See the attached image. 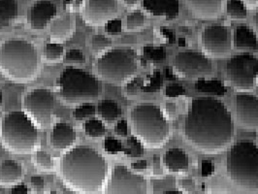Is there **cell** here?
<instances>
[{
    "mask_svg": "<svg viewBox=\"0 0 258 194\" xmlns=\"http://www.w3.org/2000/svg\"><path fill=\"white\" fill-rule=\"evenodd\" d=\"M57 87L63 101L74 105L95 101L102 92V84L97 78L75 67H68L61 72Z\"/></svg>",
    "mask_w": 258,
    "mask_h": 194,
    "instance_id": "cell-7",
    "label": "cell"
},
{
    "mask_svg": "<svg viewBox=\"0 0 258 194\" xmlns=\"http://www.w3.org/2000/svg\"><path fill=\"white\" fill-rule=\"evenodd\" d=\"M164 194H181L182 191L181 190H166L163 192Z\"/></svg>",
    "mask_w": 258,
    "mask_h": 194,
    "instance_id": "cell-52",
    "label": "cell"
},
{
    "mask_svg": "<svg viewBox=\"0 0 258 194\" xmlns=\"http://www.w3.org/2000/svg\"><path fill=\"white\" fill-rule=\"evenodd\" d=\"M183 136L201 153L219 154L232 142V116L225 105L218 99H194L184 118Z\"/></svg>",
    "mask_w": 258,
    "mask_h": 194,
    "instance_id": "cell-1",
    "label": "cell"
},
{
    "mask_svg": "<svg viewBox=\"0 0 258 194\" xmlns=\"http://www.w3.org/2000/svg\"><path fill=\"white\" fill-rule=\"evenodd\" d=\"M141 90V84L139 83L138 80H132L130 82H127L126 87H125V92L128 96H134L139 93Z\"/></svg>",
    "mask_w": 258,
    "mask_h": 194,
    "instance_id": "cell-41",
    "label": "cell"
},
{
    "mask_svg": "<svg viewBox=\"0 0 258 194\" xmlns=\"http://www.w3.org/2000/svg\"><path fill=\"white\" fill-rule=\"evenodd\" d=\"M145 25V16L141 11H134L129 14L126 18V29L128 31H135L141 29Z\"/></svg>",
    "mask_w": 258,
    "mask_h": 194,
    "instance_id": "cell-34",
    "label": "cell"
},
{
    "mask_svg": "<svg viewBox=\"0 0 258 194\" xmlns=\"http://www.w3.org/2000/svg\"><path fill=\"white\" fill-rule=\"evenodd\" d=\"M30 184L32 190L36 193H41L45 189V180L40 176H33L30 179Z\"/></svg>",
    "mask_w": 258,
    "mask_h": 194,
    "instance_id": "cell-40",
    "label": "cell"
},
{
    "mask_svg": "<svg viewBox=\"0 0 258 194\" xmlns=\"http://www.w3.org/2000/svg\"><path fill=\"white\" fill-rule=\"evenodd\" d=\"M19 15L18 0H0V31L7 29Z\"/></svg>",
    "mask_w": 258,
    "mask_h": 194,
    "instance_id": "cell-24",
    "label": "cell"
},
{
    "mask_svg": "<svg viewBox=\"0 0 258 194\" xmlns=\"http://www.w3.org/2000/svg\"><path fill=\"white\" fill-rule=\"evenodd\" d=\"M56 6L48 0L36 1L28 10V24L34 30H42L56 16Z\"/></svg>",
    "mask_w": 258,
    "mask_h": 194,
    "instance_id": "cell-16",
    "label": "cell"
},
{
    "mask_svg": "<svg viewBox=\"0 0 258 194\" xmlns=\"http://www.w3.org/2000/svg\"><path fill=\"white\" fill-rule=\"evenodd\" d=\"M73 25L69 16H64L51 22V39L52 42L61 43L70 38L73 33Z\"/></svg>",
    "mask_w": 258,
    "mask_h": 194,
    "instance_id": "cell-23",
    "label": "cell"
},
{
    "mask_svg": "<svg viewBox=\"0 0 258 194\" xmlns=\"http://www.w3.org/2000/svg\"><path fill=\"white\" fill-rule=\"evenodd\" d=\"M148 167V162L146 160H138L131 164V168L136 171H144Z\"/></svg>",
    "mask_w": 258,
    "mask_h": 194,
    "instance_id": "cell-47",
    "label": "cell"
},
{
    "mask_svg": "<svg viewBox=\"0 0 258 194\" xmlns=\"http://www.w3.org/2000/svg\"><path fill=\"white\" fill-rule=\"evenodd\" d=\"M226 74L238 91H252L258 77V58L250 53H240L226 63Z\"/></svg>",
    "mask_w": 258,
    "mask_h": 194,
    "instance_id": "cell-9",
    "label": "cell"
},
{
    "mask_svg": "<svg viewBox=\"0 0 258 194\" xmlns=\"http://www.w3.org/2000/svg\"><path fill=\"white\" fill-rule=\"evenodd\" d=\"M105 31L110 34H117L121 31V21L119 19H113L105 25Z\"/></svg>",
    "mask_w": 258,
    "mask_h": 194,
    "instance_id": "cell-39",
    "label": "cell"
},
{
    "mask_svg": "<svg viewBox=\"0 0 258 194\" xmlns=\"http://www.w3.org/2000/svg\"><path fill=\"white\" fill-rule=\"evenodd\" d=\"M234 43L236 49L240 51H258L257 36L248 26H237L234 33Z\"/></svg>",
    "mask_w": 258,
    "mask_h": 194,
    "instance_id": "cell-22",
    "label": "cell"
},
{
    "mask_svg": "<svg viewBox=\"0 0 258 194\" xmlns=\"http://www.w3.org/2000/svg\"><path fill=\"white\" fill-rule=\"evenodd\" d=\"M215 171V165L213 162L209 160H203L202 161V176L203 177H209L212 175Z\"/></svg>",
    "mask_w": 258,
    "mask_h": 194,
    "instance_id": "cell-44",
    "label": "cell"
},
{
    "mask_svg": "<svg viewBox=\"0 0 258 194\" xmlns=\"http://www.w3.org/2000/svg\"><path fill=\"white\" fill-rule=\"evenodd\" d=\"M202 48L207 54L221 56L231 51V31L226 26H207L201 34Z\"/></svg>",
    "mask_w": 258,
    "mask_h": 194,
    "instance_id": "cell-13",
    "label": "cell"
},
{
    "mask_svg": "<svg viewBox=\"0 0 258 194\" xmlns=\"http://www.w3.org/2000/svg\"><path fill=\"white\" fill-rule=\"evenodd\" d=\"M185 94L184 88L179 84H171L165 89V95L167 97H179Z\"/></svg>",
    "mask_w": 258,
    "mask_h": 194,
    "instance_id": "cell-38",
    "label": "cell"
},
{
    "mask_svg": "<svg viewBox=\"0 0 258 194\" xmlns=\"http://www.w3.org/2000/svg\"><path fill=\"white\" fill-rule=\"evenodd\" d=\"M142 6L147 13L167 21L177 19L180 14L179 0H142Z\"/></svg>",
    "mask_w": 258,
    "mask_h": 194,
    "instance_id": "cell-17",
    "label": "cell"
},
{
    "mask_svg": "<svg viewBox=\"0 0 258 194\" xmlns=\"http://www.w3.org/2000/svg\"><path fill=\"white\" fill-rule=\"evenodd\" d=\"M2 102H3V96H2V92L0 91V106L2 105Z\"/></svg>",
    "mask_w": 258,
    "mask_h": 194,
    "instance_id": "cell-53",
    "label": "cell"
},
{
    "mask_svg": "<svg viewBox=\"0 0 258 194\" xmlns=\"http://www.w3.org/2000/svg\"><path fill=\"white\" fill-rule=\"evenodd\" d=\"M30 192L31 191L28 189V187L22 183H18V184L12 186V188H11V193L12 194H29Z\"/></svg>",
    "mask_w": 258,
    "mask_h": 194,
    "instance_id": "cell-45",
    "label": "cell"
},
{
    "mask_svg": "<svg viewBox=\"0 0 258 194\" xmlns=\"http://www.w3.org/2000/svg\"><path fill=\"white\" fill-rule=\"evenodd\" d=\"M165 111L169 116H173L176 114L177 112V106L175 103H171V102H167L165 104Z\"/></svg>",
    "mask_w": 258,
    "mask_h": 194,
    "instance_id": "cell-48",
    "label": "cell"
},
{
    "mask_svg": "<svg viewBox=\"0 0 258 194\" xmlns=\"http://www.w3.org/2000/svg\"><path fill=\"white\" fill-rule=\"evenodd\" d=\"M134 135L150 149L162 148L169 139L170 126L162 110L153 103L136 105L130 113Z\"/></svg>",
    "mask_w": 258,
    "mask_h": 194,
    "instance_id": "cell-4",
    "label": "cell"
},
{
    "mask_svg": "<svg viewBox=\"0 0 258 194\" xmlns=\"http://www.w3.org/2000/svg\"><path fill=\"white\" fill-rule=\"evenodd\" d=\"M84 130L87 136L91 138L102 137L106 133V127L103 122L96 117L87 120L84 124Z\"/></svg>",
    "mask_w": 258,
    "mask_h": 194,
    "instance_id": "cell-28",
    "label": "cell"
},
{
    "mask_svg": "<svg viewBox=\"0 0 258 194\" xmlns=\"http://www.w3.org/2000/svg\"><path fill=\"white\" fill-rule=\"evenodd\" d=\"M144 58L151 62H162L166 58V52L163 48L146 47L144 49Z\"/></svg>",
    "mask_w": 258,
    "mask_h": 194,
    "instance_id": "cell-33",
    "label": "cell"
},
{
    "mask_svg": "<svg viewBox=\"0 0 258 194\" xmlns=\"http://www.w3.org/2000/svg\"><path fill=\"white\" fill-rule=\"evenodd\" d=\"M109 194H144L148 192V183L145 178L131 172L126 166L116 165L104 189Z\"/></svg>",
    "mask_w": 258,
    "mask_h": 194,
    "instance_id": "cell-11",
    "label": "cell"
},
{
    "mask_svg": "<svg viewBox=\"0 0 258 194\" xmlns=\"http://www.w3.org/2000/svg\"><path fill=\"white\" fill-rule=\"evenodd\" d=\"M194 17L201 20H213L219 17L222 0H185Z\"/></svg>",
    "mask_w": 258,
    "mask_h": 194,
    "instance_id": "cell-19",
    "label": "cell"
},
{
    "mask_svg": "<svg viewBox=\"0 0 258 194\" xmlns=\"http://www.w3.org/2000/svg\"><path fill=\"white\" fill-rule=\"evenodd\" d=\"M195 89L199 92L210 93L215 95H224L227 91L224 85L218 80L208 81L203 79H198L195 84Z\"/></svg>",
    "mask_w": 258,
    "mask_h": 194,
    "instance_id": "cell-26",
    "label": "cell"
},
{
    "mask_svg": "<svg viewBox=\"0 0 258 194\" xmlns=\"http://www.w3.org/2000/svg\"><path fill=\"white\" fill-rule=\"evenodd\" d=\"M34 162L36 166L43 171H52L54 168V162L51 155L41 150L35 153Z\"/></svg>",
    "mask_w": 258,
    "mask_h": 194,
    "instance_id": "cell-31",
    "label": "cell"
},
{
    "mask_svg": "<svg viewBox=\"0 0 258 194\" xmlns=\"http://www.w3.org/2000/svg\"><path fill=\"white\" fill-rule=\"evenodd\" d=\"M1 138L5 149L15 155H28L39 144L38 130L26 112H10L2 118Z\"/></svg>",
    "mask_w": 258,
    "mask_h": 194,
    "instance_id": "cell-5",
    "label": "cell"
},
{
    "mask_svg": "<svg viewBox=\"0 0 258 194\" xmlns=\"http://www.w3.org/2000/svg\"><path fill=\"white\" fill-rule=\"evenodd\" d=\"M112 46V40L109 37H106L101 34L95 35L91 39V51L95 53H101L109 50Z\"/></svg>",
    "mask_w": 258,
    "mask_h": 194,
    "instance_id": "cell-32",
    "label": "cell"
},
{
    "mask_svg": "<svg viewBox=\"0 0 258 194\" xmlns=\"http://www.w3.org/2000/svg\"><path fill=\"white\" fill-rule=\"evenodd\" d=\"M159 87H160V75H159V72H157V73H155V76L152 78L151 83H150V86L147 87V88H145V91H158Z\"/></svg>",
    "mask_w": 258,
    "mask_h": 194,
    "instance_id": "cell-43",
    "label": "cell"
},
{
    "mask_svg": "<svg viewBox=\"0 0 258 194\" xmlns=\"http://www.w3.org/2000/svg\"><path fill=\"white\" fill-rule=\"evenodd\" d=\"M24 177L23 166L12 159H6L0 164V185L4 187L14 186Z\"/></svg>",
    "mask_w": 258,
    "mask_h": 194,
    "instance_id": "cell-20",
    "label": "cell"
},
{
    "mask_svg": "<svg viewBox=\"0 0 258 194\" xmlns=\"http://www.w3.org/2000/svg\"><path fill=\"white\" fill-rule=\"evenodd\" d=\"M180 187L181 190L185 191H190L194 188V182L190 179H183L180 181Z\"/></svg>",
    "mask_w": 258,
    "mask_h": 194,
    "instance_id": "cell-46",
    "label": "cell"
},
{
    "mask_svg": "<svg viewBox=\"0 0 258 194\" xmlns=\"http://www.w3.org/2000/svg\"><path fill=\"white\" fill-rule=\"evenodd\" d=\"M104 150L109 155H117L119 152L123 151V148L120 141L114 137H108L104 141Z\"/></svg>",
    "mask_w": 258,
    "mask_h": 194,
    "instance_id": "cell-36",
    "label": "cell"
},
{
    "mask_svg": "<svg viewBox=\"0 0 258 194\" xmlns=\"http://www.w3.org/2000/svg\"><path fill=\"white\" fill-rule=\"evenodd\" d=\"M95 114V107L90 103L80 104L73 112V116L77 119H85Z\"/></svg>",
    "mask_w": 258,
    "mask_h": 194,
    "instance_id": "cell-35",
    "label": "cell"
},
{
    "mask_svg": "<svg viewBox=\"0 0 258 194\" xmlns=\"http://www.w3.org/2000/svg\"><path fill=\"white\" fill-rule=\"evenodd\" d=\"M115 132H116V135L121 136V137L127 136L128 130H127V122L125 119H121L116 123Z\"/></svg>",
    "mask_w": 258,
    "mask_h": 194,
    "instance_id": "cell-42",
    "label": "cell"
},
{
    "mask_svg": "<svg viewBox=\"0 0 258 194\" xmlns=\"http://www.w3.org/2000/svg\"><path fill=\"white\" fill-rule=\"evenodd\" d=\"M64 54V49L63 46L59 43L52 42L48 43L45 46L44 51V56L47 61L49 62H58L61 60Z\"/></svg>",
    "mask_w": 258,
    "mask_h": 194,
    "instance_id": "cell-29",
    "label": "cell"
},
{
    "mask_svg": "<svg viewBox=\"0 0 258 194\" xmlns=\"http://www.w3.org/2000/svg\"><path fill=\"white\" fill-rule=\"evenodd\" d=\"M231 181L245 189H258V146L239 141L231 147L226 160Z\"/></svg>",
    "mask_w": 258,
    "mask_h": 194,
    "instance_id": "cell-6",
    "label": "cell"
},
{
    "mask_svg": "<svg viewBox=\"0 0 258 194\" xmlns=\"http://www.w3.org/2000/svg\"><path fill=\"white\" fill-rule=\"evenodd\" d=\"M0 70L17 83L34 80L39 71L36 47L24 39H9L0 46Z\"/></svg>",
    "mask_w": 258,
    "mask_h": 194,
    "instance_id": "cell-3",
    "label": "cell"
},
{
    "mask_svg": "<svg viewBox=\"0 0 258 194\" xmlns=\"http://www.w3.org/2000/svg\"><path fill=\"white\" fill-rule=\"evenodd\" d=\"M64 61L66 63L82 64L86 62V56L80 50L71 49L65 53Z\"/></svg>",
    "mask_w": 258,
    "mask_h": 194,
    "instance_id": "cell-37",
    "label": "cell"
},
{
    "mask_svg": "<svg viewBox=\"0 0 258 194\" xmlns=\"http://www.w3.org/2000/svg\"><path fill=\"white\" fill-rule=\"evenodd\" d=\"M100 78L114 85H122L133 77L138 69L137 52L132 49H113L96 61Z\"/></svg>",
    "mask_w": 258,
    "mask_h": 194,
    "instance_id": "cell-8",
    "label": "cell"
},
{
    "mask_svg": "<svg viewBox=\"0 0 258 194\" xmlns=\"http://www.w3.org/2000/svg\"><path fill=\"white\" fill-rule=\"evenodd\" d=\"M65 184L79 193H99L107 177L106 159L95 149L77 146L66 152L60 161Z\"/></svg>",
    "mask_w": 258,
    "mask_h": 194,
    "instance_id": "cell-2",
    "label": "cell"
},
{
    "mask_svg": "<svg viewBox=\"0 0 258 194\" xmlns=\"http://www.w3.org/2000/svg\"><path fill=\"white\" fill-rule=\"evenodd\" d=\"M245 5H247L249 8L253 9L258 5V0H243Z\"/></svg>",
    "mask_w": 258,
    "mask_h": 194,
    "instance_id": "cell-50",
    "label": "cell"
},
{
    "mask_svg": "<svg viewBox=\"0 0 258 194\" xmlns=\"http://www.w3.org/2000/svg\"><path fill=\"white\" fill-rule=\"evenodd\" d=\"M117 13V0H86L82 16L88 26L98 27L115 19Z\"/></svg>",
    "mask_w": 258,
    "mask_h": 194,
    "instance_id": "cell-14",
    "label": "cell"
},
{
    "mask_svg": "<svg viewBox=\"0 0 258 194\" xmlns=\"http://www.w3.org/2000/svg\"><path fill=\"white\" fill-rule=\"evenodd\" d=\"M253 21H254V26H255V29H256V32H257L258 34V12H256L255 15H254Z\"/></svg>",
    "mask_w": 258,
    "mask_h": 194,
    "instance_id": "cell-51",
    "label": "cell"
},
{
    "mask_svg": "<svg viewBox=\"0 0 258 194\" xmlns=\"http://www.w3.org/2000/svg\"><path fill=\"white\" fill-rule=\"evenodd\" d=\"M226 12L232 20H244L247 15V10L243 0H228Z\"/></svg>",
    "mask_w": 258,
    "mask_h": 194,
    "instance_id": "cell-27",
    "label": "cell"
},
{
    "mask_svg": "<svg viewBox=\"0 0 258 194\" xmlns=\"http://www.w3.org/2000/svg\"><path fill=\"white\" fill-rule=\"evenodd\" d=\"M98 114L105 122L112 124L121 115V109L114 100L104 99L98 104Z\"/></svg>",
    "mask_w": 258,
    "mask_h": 194,
    "instance_id": "cell-25",
    "label": "cell"
},
{
    "mask_svg": "<svg viewBox=\"0 0 258 194\" xmlns=\"http://www.w3.org/2000/svg\"><path fill=\"white\" fill-rule=\"evenodd\" d=\"M237 120L245 130H258V97L248 93L236 96Z\"/></svg>",
    "mask_w": 258,
    "mask_h": 194,
    "instance_id": "cell-15",
    "label": "cell"
},
{
    "mask_svg": "<svg viewBox=\"0 0 258 194\" xmlns=\"http://www.w3.org/2000/svg\"><path fill=\"white\" fill-rule=\"evenodd\" d=\"M122 1L127 8H134L137 6L140 0H122Z\"/></svg>",
    "mask_w": 258,
    "mask_h": 194,
    "instance_id": "cell-49",
    "label": "cell"
},
{
    "mask_svg": "<svg viewBox=\"0 0 258 194\" xmlns=\"http://www.w3.org/2000/svg\"><path fill=\"white\" fill-rule=\"evenodd\" d=\"M77 140V133L72 125L66 122H57L51 132L50 144L55 150H67Z\"/></svg>",
    "mask_w": 258,
    "mask_h": 194,
    "instance_id": "cell-18",
    "label": "cell"
},
{
    "mask_svg": "<svg viewBox=\"0 0 258 194\" xmlns=\"http://www.w3.org/2000/svg\"><path fill=\"white\" fill-rule=\"evenodd\" d=\"M56 98L47 89H34L28 91L24 98V110L34 123L42 128L51 124L52 113Z\"/></svg>",
    "mask_w": 258,
    "mask_h": 194,
    "instance_id": "cell-10",
    "label": "cell"
},
{
    "mask_svg": "<svg viewBox=\"0 0 258 194\" xmlns=\"http://www.w3.org/2000/svg\"><path fill=\"white\" fill-rule=\"evenodd\" d=\"M173 65L177 75L185 79H200L213 73L210 59L204 53L196 51L178 52Z\"/></svg>",
    "mask_w": 258,
    "mask_h": 194,
    "instance_id": "cell-12",
    "label": "cell"
},
{
    "mask_svg": "<svg viewBox=\"0 0 258 194\" xmlns=\"http://www.w3.org/2000/svg\"><path fill=\"white\" fill-rule=\"evenodd\" d=\"M123 153L128 157H141L144 154L143 143L136 136L129 137L126 142V148L123 149Z\"/></svg>",
    "mask_w": 258,
    "mask_h": 194,
    "instance_id": "cell-30",
    "label": "cell"
},
{
    "mask_svg": "<svg viewBox=\"0 0 258 194\" xmlns=\"http://www.w3.org/2000/svg\"><path fill=\"white\" fill-rule=\"evenodd\" d=\"M164 167L170 173H183L189 166L188 156L179 148L170 149L163 155Z\"/></svg>",
    "mask_w": 258,
    "mask_h": 194,
    "instance_id": "cell-21",
    "label": "cell"
}]
</instances>
